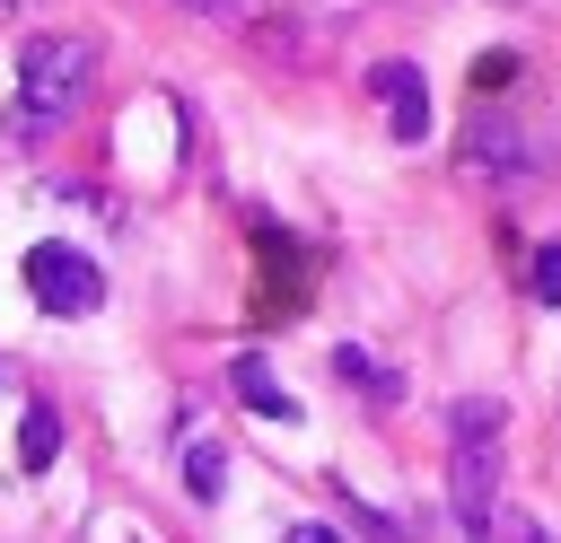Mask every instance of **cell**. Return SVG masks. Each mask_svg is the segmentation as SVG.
<instances>
[{"mask_svg":"<svg viewBox=\"0 0 561 543\" xmlns=\"http://www.w3.org/2000/svg\"><path fill=\"white\" fill-rule=\"evenodd\" d=\"M500 464H508V403L465 394L447 412V517L465 543H482L500 517Z\"/></svg>","mask_w":561,"mask_h":543,"instance_id":"6da1fadb","label":"cell"},{"mask_svg":"<svg viewBox=\"0 0 561 543\" xmlns=\"http://www.w3.org/2000/svg\"><path fill=\"white\" fill-rule=\"evenodd\" d=\"M96 79V44L88 35H26L18 44V105H9V140H44Z\"/></svg>","mask_w":561,"mask_h":543,"instance_id":"7a4b0ae2","label":"cell"},{"mask_svg":"<svg viewBox=\"0 0 561 543\" xmlns=\"http://www.w3.org/2000/svg\"><path fill=\"white\" fill-rule=\"evenodd\" d=\"M26 289H35L44 315H96V307H105V272H96L79 245H61V236L26 245Z\"/></svg>","mask_w":561,"mask_h":543,"instance_id":"3957f363","label":"cell"},{"mask_svg":"<svg viewBox=\"0 0 561 543\" xmlns=\"http://www.w3.org/2000/svg\"><path fill=\"white\" fill-rule=\"evenodd\" d=\"M368 96L386 105V131L412 149V140H430V88H421V70L412 61H377L368 70Z\"/></svg>","mask_w":561,"mask_h":543,"instance_id":"277c9868","label":"cell"},{"mask_svg":"<svg viewBox=\"0 0 561 543\" xmlns=\"http://www.w3.org/2000/svg\"><path fill=\"white\" fill-rule=\"evenodd\" d=\"M254 254H263V272H272L254 315H272V324H280V315H298V289H307V272H316V263H307V254H298V245L272 228V219H254Z\"/></svg>","mask_w":561,"mask_h":543,"instance_id":"5b68a950","label":"cell"},{"mask_svg":"<svg viewBox=\"0 0 561 543\" xmlns=\"http://www.w3.org/2000/svg\"><path fill=\"white\" fill-rule=\"evenodd\" d=\"M456 158L473 166V175H526V131H508V123H473L465 140H456Z\"/></svg>","mask_w":561,"mask_h":543,"instance_id":"8992f818","label":"cell"},{"mask_svg":"<svg viewBox=\"0 0 561 543\" xmlns=\"http://www.w3.org/2000/svg\"><path fill=\"white\" fill-rule=\"evenodd\" d=\"M228 394H237L245 412H263V420H298V403L272 385V368H263V359H237V368H228Z\"/></svg>","mask_w":561,"mask_h":543,"instance_id":"52a82bcc","label":"cell"},{"mask_svg":"<svg viewBox=\"0 0 561 543\" xmlns=\"http://www.w3.org/2000/svg\"><path fill=\"white\" fill-rule=\"evenodd\" d=\"M61 455V412L53 403H26V420H18V473H44Z\"/></svg>","mask_w":561,"mask_h":543,"instance_id":"ba28073f","label":"cell"},{"mask_svg":"<svg viewBox=\"0 0 561 543\" xmlns=\"http://www.w3.org/2000/svg\"><path fill=\"white\" fill-rule=\"evenodd\" d=\"M333 368H342V385H351L359 403H403V377H394V368H377L368 350H333Z\"/></svg>","mask_w":561,"mask_h":543,"instance_id":"9c48e42d","label":"cell"},{"mask_svg":"<svg viewBox=\"0 0 561 543\" xmlns=\"http://www.w3.org/2000/svg\"><path fill=\"white\" fill-rule=\"evenodd\" d=\"M526 298H535V307H561V236H543V245L526 254Z\"/></svg>","mask_w":561,"mask_h":543,"instance_id":"30bf717a","label":"cell"},{"mask_svg":"<svg viewBox=\"0 0 561 543\" xmlns=\"http://www.w3.org/2000/svg\"><path fill=\"white\" fill-rule=\"evenodd\" d=\"M184 482H193V499H219V482H228V455H219V447H193V455H184Z\"/></svg>","mask_w":561,"mask_h":543,"instance_id":"8fae6325","label":"cell"},{"mask_svg":"<svg viewBox=\"0 0 561 543\" xmlns=\"http://www.w3.org/2000/svg\"><path fill=\"white\" fill-rule=\"evenodd\" d=\"M482 543H552V534H543L526 508H508V517H491V534H482Z\"/></svg>","mask_w":561,"mask_h":543,"instance_id":"7c38bea8","label":"cell"},{"mask_svg":"<svg viewBox=\"0 0 561 543\" xmlns=\"http://www.w3.org/2000/svg\"><path fill=\"white\" fill-rule=\"evenodd\" d=\"M280 543H342V534H333V525H289Z\"/></svg>","mask_w":561,"mask_h":543,"instance_id":"4fadbf2b","label":"cell"},{"mask_svg":"<svg viewBox=\"0 0 561 543\" xmlns=\"http://www.w3.org/2000/svg\"><path fill=\"white\" fill-rule=\"evenodd\" d=\"M184 9H228V0H184Z\"/></svg>","mask_w":561,"mask_h":543,"instance_id":"5bb4252c","label":"cell"}]
</instances>
